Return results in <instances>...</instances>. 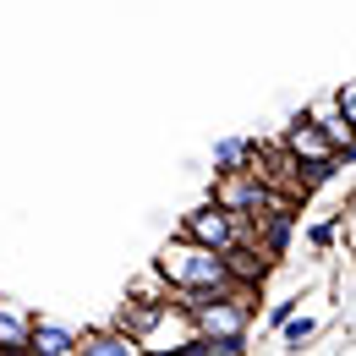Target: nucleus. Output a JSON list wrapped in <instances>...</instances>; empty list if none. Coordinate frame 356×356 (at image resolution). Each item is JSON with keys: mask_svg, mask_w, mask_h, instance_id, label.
<instances>
[{"mask_svg": "<svg viewBox=\"0 0 356 356\" xmlns=\"http://www.w3.org/2000/svg\"><path fill=\"white\" fill-rule=\"evenodd\" d=\"M159 280L176 291L181 302H192V296H214V291H230V285H241L230 264H225L214 247H203V241H192V236H176V241H165V252H159Z\"/></svg>", "mask_w": 356, "mask_h": 356, "instance_id": "1", "label": "nucleus"}, {"mask_svg": "<svg viewBox=\"0 0 356 356\" xmlns=\"http://www.w3.org/2000/svg\"><path fill=\"white\" fill-rule=\"evenodd\" d=\"M252 285H230V291H214V296H192L181 302L197 340H241L247 334V318H252Z\"/></svg>", "mask_w": 356, "mask_h": 356, "instance_id": "2", "label": "nucleus"}, {"mask_svg": "<svg viewBox=\"0 0 356 356\" xmlns=\"http://www.w3.org/2000/svg\"><path fill=\"white\" fill-rule=\"evenodd\" d=\"M186 236H192V241H203V247H214L220 258H225V252H236V247H247V241H241V225L230 220L220 203L192 209V214H186Z\"/></svg>", "mask_w": 356, "mask_h": 356, "instance_id": "3", "label": "nucleus"}, {"mask_svg": "<svg viewBox=\"0 0 356 356\" xmlns=\"http://www.w3.org/2000/svg\"><path fill=\"white\" fill-rule=\"evenodd\" d=\"M285 154H291V159H302V165H312V170H329V165L340 159L312 115H302V121H291V127H285Z\"/></svg>", "mask_w": 356, "mask_h": 356, "instance_id": "4", "label": "nucleus"}, {"mask_svg": "<svg viewBox=\"0 0 356 356\" xmlns=\"http://www.w3.org/2000/svg\"><path fill=\"white\" fill-rule=\"evenodd\" d=\"M77 340L66 323H33L28 329V356H77Z\"/></svg>", "mask_w": 356, "mask_h": 356, "instance_id": "5", "label": "nucleus"}, {"mask_svg": "<svg viewBox=\"0 0 356 356\" xmlns=\"http://www.w3.org/2000/svg\"><path fill=\"white\" fill-rule=\"evenodd\" d=\"M312 121L323 127V137H329V148H334V154L356 159V127L340 115V110H334V99H329V104H318V110H312Z\"/></svg>", "mask_w": 356, "mask_h": 356, "instance_id": "6", "label": "nucleus"}, {"mask_svg": "<svg viewBox=\"0 0 356 356\" xmlns=\"http://www.w3.org/2000/svg\"><path fill=\"white\" fill-rule=\"evenodd\" d=\"M28 329H33V318L0 302V356H28Z\"/></svg>", "mask_w": 356, "mask_h": 356, "instance_id": "7", "label": "nucleus"}, {"mask_svg": "<svg viewBox=\"0 0 356 356\" xmlns=\"http://www.w3.org/2000/svg\"><path fill=\"white\" fill-rule=\"evenodd\" d=\"M77 356H143L132 334H121V329H104V334H88V340H77Z\"/></svg>", "mask_w": 356, "mask_h": 356, "instance_id": "8", "label": "nucleus"}, {"mask_svg": "<svg viewBox=\"0 0 356 356\" xmlns=\"http://www.w3.org/2000/svg\"><path fill=\"white\" fill-rule=\"evenodd\" d=\"M247 159H252V143H225L220 154H214L220 170H247Z\"/></svg>", "mask_w": 356, "mask_h": 356, "instance_id": "9", "label": "nucleus"}, {"mask_svg": "<svg viewBox=\"0 0 356 356\" xmlns=\"http://www.w3.org/2000/svg\"><path fill=\"white\" fill-rule=\"evenodd\" d=\"M280 329H285V340H291V346H302V340H312V329H318V323H312V318H285Z\"/></svg>", "mask_w": 356, "mask_h": 356, "instance_id": "10", "label": "nucleus"}, {"mask_svg": "<svg viewBox=\"0 0 356 356\" xmlns=\"http://www.w3.org/2000/svg\"><path fill=\"white\" fill-rule=\"evenodd\" d=\"M334 110H340V115H346V121L356 127V83H346V88L334 93Z\"/></svg>", "mask_w": 356, "mask_h": 356, "instance_id": "11", "label": "nucleus"}]
</instances>
